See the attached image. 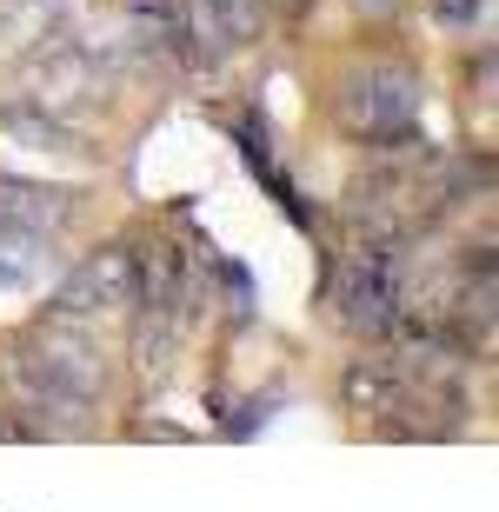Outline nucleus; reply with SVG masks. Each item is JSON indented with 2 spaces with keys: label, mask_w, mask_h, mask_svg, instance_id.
<instances>
[{
  "label": "nucleus",
  "mask_w": 499,
  "mask_h": 512,
  "mask_svg": "<svg viewBox=\"0 0 499 512\" xmlns=\"http://www.w3.org/2000/svg\"><path fill=\"white\" fill-rule=\"evenodd\" d=\"M14 380L34 406H94L100 386H107V366H100V346L74 326V313H54L47 326H34L27 340L14 346Z\"/></svg>",
  "instance_id": "obj_1"
},
{
  "label": "nucleus",
  "mask_w": 499,
  "mask_h": 512,
  "mask_svg": "<svg viewBox=\"0 0 499 512\" xmlns=\"http://www.w3.org/2000/svg\"><path fill=\"white\" fill-rule=\"evenodd\" d=\"M420 74L413 67H400V60H380V67H366V74L346 80L340 94V120L360 140H380V147H400V140H413V127H420Z\"/></svg>",
  "instance_id": "obj_2"
},
{
  "label": "nucleus",
  "mask_w": 499,
  "mask_h": 512,
  "mask_svg": "<svg viewBox=\"0 0 499 512\" xmlns=\"http://www.w3.org/2000/svg\"><path fill=\"white\" fill-rule=\"evenodd\" d=\"M333 306L353 333H393L406 313V273H400V247L366 240L360 253H346L333 273Z\"/></svg>",
  "instance_id": "obj_3"
},
{
  "label": "nucleus",
  "mask_w": 499,
  "mask_h": 512,
  "mask_svg": "<svg viewBox=\"0 0 499 512\" xmlns=\"http://www.w3.org/2000/svg\"><path fill=\"white\" fill-rule=\"evenodd\" d=\"M140 293V260L127 247H107L94 260H80L60 286V313H107V306H134Z\"/></svg>",
  "instance_id": "obj_4"
},
{
  "label": "nucleus",
  "mask_w": 499,
  "mask_h": 512,
  "mask_svg": "<svg viewBox=\"0 0 499 512\" xmlns=\"http://www.w3.org/2000/svg\"><path fill=\"white\" fill-rule=\"evenodd\" d=\"M267 14V0H180V40L193 47V60H220L240 40H253Z\"/></svg>",
  "instance_id": "obj_5"
},
{
  "label": "nucleus",
  "mask_w": 499,
  "mask_h": 512,
  "mask_svg": "<svg viewBox=\"0 0 499 512\" xmlns=\"http://www.w3.org/2000/svg\"><path fill=\"white\" fill-rule=\"evenodd\" d=\"M74 220V193L67 187H40V180H0V227L20 233H60Z\"/></svg>",
  "instance_id": "obj_6"
},
{
  "label": "nucleus",
  "mask_w": 499,
  "mask_h": 512,
  "mask_svg": "<svg viewBox=\"0 0 499 512\" xmlns=\"http://www.w3.org/2000/svg\"><path fill=\"white\" fill-rule=\"evenodd\" d=\"M386 393H393V373H386V360H360L353 366V373H346V406H353V413H380L386 406Z\"/></svg>",
  "instance_id": "obj_7"
},
{
  "label": "nucleus",
  "mask_w": 499,
  "mask_h": 512,
  "mask_svg": "<svg viewBox=\"0 0 499 512\" xmlns=\"http://www.w3.org/2000/svg\"><path fill=\"white\" fill-rule=\"evenodd\" d=\"M0 127L20 133V140H40V147H67V127H60V120H34L27 107H7V114H0Z\"/></svg>",
  "instance_id": "obj_8"
},
{
  "label": "nucleus",
  "mask_w": 499,
  "mask_h": 512,
  "mask_svg": "<svg viewBox=\"0 0 499 512\" xmlns=\"http://www.w3.org/2000/svg\"><path fill=\"white\" fill-rule=\"evenodd\" d=\"M440 7V20H453V27H473V20L486 14V0H433Z\"/></svg>",
  "instance_id": "obj_9"
},
{
  "label": "nucleus",
  "mask_w": 499,
  "mask_h": 512,
  "mask_svg": "<svg viewBox=\"0 0 499 512\" xmlns=\"http://www.w3.org/2000/svg\"><path fill=\"white\" fill-rule=\"evenodd\" d=\"M366 14H393V7H400V0H360Z\"/></svg>",
  "instance_id": "obj_10"
}]
</instances>
